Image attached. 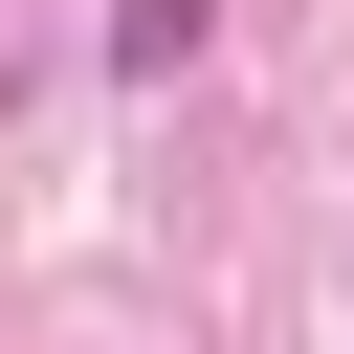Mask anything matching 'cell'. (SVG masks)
<instances>
[{
  "label": "cell",
  "instance_id": "obj_1",
  "mask_svg": "<svg viewBox=\"0 0 354 354\" xmlns=\"http://www.w3.org/2000/svg\"><path fill=\"white\" fill-rule=\"evenodd\" d=\"M111 66H133V88H177V66H199V0H133V22H111Z\"/></svg>",
  "mask_w": 354,
  "mask_h": 354
}]
</instances>
